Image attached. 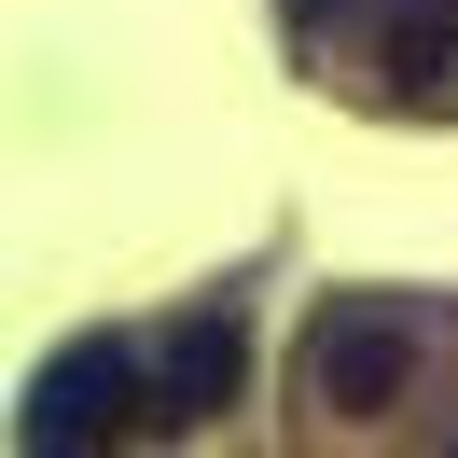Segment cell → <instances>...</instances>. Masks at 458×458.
I'll return each mask as SVG.
<instances>
[{"label": "cell", "instance_id": "obj_1", "mask_svg": "<svg viewBox=\"0 0 458 458\" xmlns=\"http://www.w3.org/2000/svg\"><path fill=\"white\" fill-rule=\"evenodd\" d=\"M417 347H430V319L403 306V292H334L319 334H306V389L334 403V417H389V403L417 389Z\"/></svg>", "mask_w": 458, "mask_h": 458}, {"label": "cell", "instance_id": "obj_2", "mask_svg": "<svg viewBox=\"0 0 458 458\" xmlns=\"http://www.w3.org/2000/svg\"><path fill=\"white\" fill-rule=\"evenodd\" d=\"M29 445H140L153 430V375H140V347L125 334H70L56 361L29 375Z\"/></svg>", "mask_w": 458, "mask_h": 458}, {"label": "cell", "instance_id": "obj_3", "mask_svg": "<svg viewBox=\"0 0 458 458\" xmlns=\"http://www.w3.org/2000/svg\"><path fill=\"white\" fill-rule=\"evenodd\" d=\"M140 375H153V430L223 417V403H236V375H250V319H236V306H195L167 347H140Z\"/></svg>", "mask_w": 458, "mask_h": 458}, {"label": "cell", "instance_id": "obj_4", "mask_svg": "<svg viewBox=\"0 0 458 458\" xmlns=\"http://www.w3.org/2000/svg\"><path fill=\"white\" fill-rule=\"evenodd\" d=\"M389 98L403 112H458V0H403L389 14Z\"/></svg>", "mask_w": 458, "mask_h": 458}, {"label": "cell", "instance_id": "obj_5", "mask_svg": "<svg viewBox=\"0 0 458 458\" xmlns=\"http://www.w3.org/2000/svg\"><path fill=\"white\" fill-rule=\"evenodd\" d=\"M319 14H347V0H292V29H319Z\"/></svg>", "mask_w": 458, "mask_h": 458}]
</instances>
